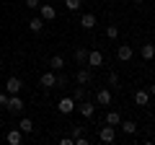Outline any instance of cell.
<instances>
[{
  "mask_svg": "<svg viewBox=\"0 0 155 145\" xmlns=\"http://www.w3.org/2000/svg\"><path fill=\"white\" fill-rule=\"evenodd\" d=\"M5 109H8V112H13V114H21V112H23V99H21L18 93L8 96V104H5Z\"/></svg>",
  "mask_w": 155,
  "mask_h": 145,
  "instance_id": "6da1fadb",
  "label": "cell"
},
{
  "mask_svg": "<svg viewBox=\"0 0 155 145\" xmlns=\"http://www.w3.org/2000/svg\"><path fill=\"white\" fill-rule=\"evenodd\" d=\"M21 88H23V80H21V78H16V75H11V78L5 80V93H8V96L21 93Z\"/></svg>",
  "mask_w": 155,
  "mask_h": 145,
  "instance_id": "7a4b0ae2",
  "label": "cell"
},
{
  "mask_svg": "<svg viewBox=\"0 0 155 145\" xmlns=\"http://www.w3.org/2000/svg\"><path fill=\"white\" fill-rule=\"evenodd\" d=\"M57 112H60V114H72V112H75V99H72V96L60 99V104H57Z\"/></svg>",
  "mask_w": 155,
  "mask_h": 145,
  "instance_id": "3957f363",
  "label": "cell"
},
{
  "mask_svg": "<svg viewBox=\"0 0 155 145\" xmlns=\"http://www.w3.org/2000/svg\"><path fill=\"white\" fill-rule=\"evenodd\" d=\"M98 137H101V143H114V140H116V127L104 124V127L98 130Z\"/></svg>",
  "mask_w": 155,
  "mask_h": 145,
  "instance_id": "277c9868",
  "label": "cell"
},
{
  "mask_svg": "<svg viewBox=\"0 0 155 145\" xmlns=\"http://www.w3.org/2000/svg\"><path fill=\"white\" fill-rule=\"evenodd\" d=\"M36 11H39V16L44 18V21H54V18H57V11H54V5H52V3H44V5H39Z\"/></svg>",
  "mask_w": 155,
  "mask_h": 145,
  "instance_id": "5b68a950",
  "label": "cell"
},
{
  "mask_svg": "<svg viewBox=\"0 0 155 145\" xmlns=\"http://www.w3.org/2000/svg\"><path fill=\"white\" fill-rule=\"evenodd\" d=\"M116 57H119V62H132L134 49H132L129 44H119V49H116Z\"/></svg>",
  "mask_w": 155,
  "mask_h": 145,
  "instance_id": "8992f818",
  "label": "cell"
},
{
  "mask_svg": "<svg viewBox=\"0 0 155 145\" xmlns=\"http://www.w3.org/2000/svg\"><path fill=\"white\" fill-rule=\"evenodd\" d=\"M75 109H78V112H80V114H83L85 119H91V117H93V112H96V106L91 104L88 99H83V101H78V106H75Z\"/></svg>",
  "mask_w": 155,
  "mask_h": 145,
  "instance_id": "52a82bcc",
  "label": "cell"
},
{
  "mask_svg": "<svg viewBox=\"0 0 155 145\" xmlns=\"http://www.w3.org/2000/svg\"><path fill=\"white\" fill-rule=\"evenodd\" d=\"M54 83H57V75H54V72H49V70H47L44 75H41V78H39V86H41V88H44V91L54 88Z\"/></svg>",
  "mask_w": 155,
  "mask_h": 145,
  "instance_id": "ba28073f",
  "label": "cell"
},
{
  "mask_svg": "<svg viewBox=\"0 0 155 145\" xmlns=\"http://www.w3.org/2000/svg\"><path fill=\"white\" fill-rule=\"evenodd\" d=\"M85 65H88V67H101V65H104V55H101L98 49H91V52H88V62H85Z\"/></svg>",
  "mask_w": 155,
  "mask_h": 145,
  "instance_id": "9c48e42d",
  "label": "cell"
},
{
  "mask_svg": "<svg viewBox=\"0 0 155 145\" xmlns=\"http://www.w3.org/2000/svg\"><path fill=\"white\" fill-rule=\"evenodd\" d=\"M75 80H78V86H88L91 80H93V75H91L88 67H80V70L75 72Z\"/></svg>",
  "mask_w": 155,
  "mask_h": 145,
  "instance_id": "30bf717a",
  "label": "cell"
},
{
  "mask_svg": "<svg viewBox=\"0 0 155 145\" xmlns=\"http://www.w3.org/2000/svg\"><path fill=\"white\" fill-rule=\"evenodd\" d=\"M5 140H8V143H11V145H21L23 143V132H21V130H8V132H5Z\"/></svg>",
  "mask_w": 155,
  "mask_h": 145,
  "instance_id": "8fae6325",
  "label": "cell"
},
{
  "mask_svg": "<svg viewBox=\"0 0 155 145\" xmlns=\"http://www.w3.org/2000/svg\"><path fill=\"white\" fill-rule=\"evenodd\" d=\"M96 104H98V106H109L111 104V91L109 88H98V93H96Z\"/></svg>",
  "mask_w": 155,
  "mask_h": 145,
  "instance_id": "7c38bea8",
  "label": "cell"
},
{
  "mask_svg": "<svg viewBox=\"0 0 155 145\" xmlns=\"http://www.w3.org/2000/svg\"><path fill=\"white\" fill-rule=\"evenodd\" d=\"M41 29H44V18H41V16H34V18H28V31L39 34Z\"/></svg>",
  "mask_w": 155,
  "mask_h": 145,
  "instance_id": "4fadbf2b",
  "label": "cell"
},
{
  "mask_svg": "<svg viewBox=\"0 0 155 145\" xmlns=\"http://www.w3.org/2000/svg\"><path fill=\"white\" fill-rule=\"evenodd\" d=\"M119 127H122L124 135H134V132H137V122H132V119H122Z\"/></svg>",
  "mask_w": 155,
  "mask_h": 145,
  "instance_id": "5bb4252c",
  "label": "cell"
},
{
  "mask_svg": "<svg viewBox=\"0 0 155 145\" xmlns=\"http://www.w3.org/2000/svg\"><path fill=\"white\" fill-rule=\"evenodd\" d=\"M140 55H142V60H145V62H150V60L155 57V44H150V42H147V44H142Z\"/></svg>",
  "mask_w": 155,
  "mask_h": 145,
  "instance_id": "9a60e30c",
  "label": "cell"
},
{
  "mask_svg": "<svg viewBox=\"0 0 155 145\" xmlns=\"http://www.w3.org/2000/svg\"><path fill=\"white\" fill-rule=\"evenodd\" d=\"M80 26H83L85 31H91V29L96 26V16H93V13H85V16H80Z\"/></svg>",
  "mask_w": 155,
  "mask_h": 145,
  "instance_id": "2e32d148",
  "label": "cell"
},
{
  "mask_svg": "<svg viewBox=\"0 0 155 145\" xmlns=\"http://www.w3.org/2000/svg\"><path fill=\"white\" fill-rule=\"evenodd\" d=\"M47 65H49L52 70H57V72H60L62 67H65V57H62V55H54V57H49V62H47Z\"/></svg>",
  "mask_w": 155,
  "mask_h": 145,
  "instance_id": "e0dca14e",
  "label": "cell"
},
{
  "mask_svg": "<svg viewBox=\"0 0 155 145\" xmlns=\"http://www.w3.org/2000/svg\"><path fill=\"white\" fill-rule=\"evenodd\" d=\"M134 104L137 106H147L150 104V91H137V93H134Z\"/></svg>",
  "mask_w": 155,
  "mask_h": 145,
  "instance_id": "ac0fdd59",
  "label": "cell"
},
{
  "mask_svg": "<svg viewBox=\"0 0 155 145\" xmlns=\"http://www.w3.org/2000/svg\"><path fill=\"white\" fill-rule=\"evenodd\" d=\"M75 62L78 65H85V62H88V49H85V47H78L75 49Z\"/></svg>",
  "mask_w": 155,
  "mask_h": 145,
  "instance_id": "d6986e66",
  "label": "cell"
},
{
  "mask_svg": "<svg viewBox=\"0 0 155 145\" xmlns=\"http://www.w3.org/2000/svg\"><path fill=\"white\" fill-rule=\"evenodd\" d=\"M119 122H122V114H119V112H106V124L119 127Z\"/></svg>",
  "mask_w": 155,
  "mask_h": 145,
  "instance_id": "ffe728a7",
  "label": "cell"
},
{
  "mask_svg": "<svg viewBox=\"0 0 155 145\" xmlns=\"http://www.w3.org/2000/svg\"><path fill=\"white\" fill-rule=\"evenodd\" d=\"M18 130H21L23 135H28V132H34V122H31V119H28V117H23L21 122H18Z\"/></svg>",
  "mask_w": 155,
  "mask_h": 145,
  "instance_id": "44dd1931",
  "label": "cell"
},
{
  "mask_svg": "<svg viewBox=\"0 0 155 145\" xmlns=\"http://www.w3.org/2000/svg\"><path fill=\"white\" fill-rule=\"evenodd\" d=\"M85 96H88V91H85V86H75V91H72V99H75V104H78V101H83Z\"/></svg>",
  "mask_w": 155,
  "mask_h": 145,
  "instance_id": "7402d4cb",
  "label": "cell"
},
{
  "mask_svg": "<svg viewBox=\"0 0 155 145\" xmlns=\"http://www.w3.org/2000/svg\"><path fill=\"white\" fill-rule=\"evenodd\" d=\"M106 39H119V26H114V23H109V26H106Z\"/></svg>",
  "mask_w": 155,
  "mask_h": 145,
  "instance_id": "603a6c76",
  "label": "cell"
},
{
  "mask_svg": "<svg viewBox=\"0 0 155 145\" xmlns=\"http://www.w3.org/2000/svg\"><path fill=\"white\" fill-rule=\"evenodd\" d=\"M80 3H83V0H65L67 11H78V8H80Z\"/></svg>",
  "mask_w": 155,
  "mask_h": 145,
  "instance_id": "cb8c5ba5",
  "label": "cell"
},
{
  "mask_svg": "<svg viewBox=\"0 0 155 145\" xmlns=\"http://www.w3.org/2000/svg\"><path fill=\"white\" fill-rule=\"evenodd\" d=\"M106 83H109V86H119V75L111 70V72H109V78H106Z\"/></svg>",
  "mask_w": 155,
  "mask_h": 145,
  "instance_id": "d4e9b609",
  "label": "cell"
},
{
  "mask_svg": "<svg viewBox=\"0 0 155 145\" xmlns=\"http://www.w3.org/2000/svg\"><path fill=\"white\" fill-rule=\"evenodd\" d=\"M83 132H85V127H80V124H72V135H70V137L75 140L78 135H83Z\"/></svg>",
  "mask_w": 155,
  "mask_h": 145,
  "instance_id": "484cf974",
  "label": "cell"
},
{
  "mask_svg": "<svg viewBox=\"0 0 155 145\" xmlns=\"http://www.w3.org/2000/svg\"><path fill=\"white\" fill-rule=\"evenodd\" d=\"M57 86H67V75H65L62 70H60V75H57V83H54V88H57Z\"/></svg>",
  "mask_w": 155,
  "mask_h": 145,
  "instance_id": "4316f807",
  "label": "cell"
},
{
  "mask_svg": "<svg viewBox=\"0 0 155 145\" xmlns=\"http://www.w3.org/2000/svg\"><path fill=\"white\" fill-rule=\"evenodd\" d=\"M39 5H41V3H39V0H26V8H28V11H36Z\"/></svg>",
  "mask_w": 155,
  "mask_h": 145,
  "instance_id": "83f0119b",
  "label": "cell"
},
{
  "mask_svg": "<svg viewBox=\"0 0 155 145\" xmlns=\"http://www.w3.org/2000/svg\"><path fill=\"white\" fill-rule=\"evenodd\" d=\"M60 145H75V140H72V137H67V135H65V137H60Z\"/></svg>",
  "mask_w": 155,
  "mask_h": 145,
  "instance_id": "f1b7e54d",
  "label": "cell"
},
{
  "mask_svg": "<svg viewBox=\"0 0 155 145\" xmlns=\"http://www.w3.org/2000/svg\"><path fill=\"white\" fill-rule=\"evenodd\" d=\"M8 104V93H5V91H0V106H5Z\"/></svg>",
  "mask_w": 155,
  "mask_h": 145,
  "instance_id": "f546056e",
  "label": "cell"
},
{
  "mask_svg": "<svg viewBox=\"0 0 155 145\" xmlns=\"http://www.w3.org/2000/svg\"><path fill=\"white\" fill-rule=\"evenodd\" d=\"M150 93H153V96H155V83H153V86H150Z\"/></svg>",
  "mask_w": 155,
  "mask_h": 145,
  "instance_id": "4dcf8cb0",
  "label": "cell"
},
{
  "mask_svg": "<svg viewBox=\"0 0 155 145\" xmlns=\"http://www.w3.org/2000/svg\"><path fill=\"white\" fill-rule=\"evenodd\" d=\"M0 117H3V106H0Z\"/></svg>",
  "mask_w": 155,
  "mask_h": 145,
  "instance_id": "1f68e13d",
  "label": "cell"
},
{
  "mask_svg": "<svg viewBox=\"0 0 155 145\" xmlns=\"http://www.w3.org/2000/svg\"><path fill=\"white\" fill-rule=\"evenodd\" d=\"M132 3H142V0H132Z\"/></svg>",
  "mask_w": 155,
  "mask_h": 145,
  "instance_id": "d6a6232c",
  "label": "cell"
}]
</instances>
